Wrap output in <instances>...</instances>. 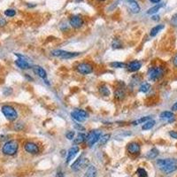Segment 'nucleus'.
<instances>
[{"mask_svg":"<svg viewBox=\"0 0 177 177\" xmlns=\"http://www.w3.org/2000/svg\"><path fill=\"white\" fill-rule=\"evenodd\" d=\"M157 165L158 166L159 169L165 174H170L177 169V159L174 158L158 159L157 161Z\"/></svg>","mask_w":177,"mask_h":177,"instance_id":"obj_1","label":"nucleus"},{"mask_svg":"<svg viewBox=\"0 0 177 177\" xmlns=\"http://www.w3.org/2000/svg\"><path fill=\"white\" fill-rule=\"evenodd\" d=\"M19 149V143L16 140H9L3 145L2 152L7 156H13Z\"/></svg>","mask_w":177,"mask_h":177,"instance_id":"obj_2","label":"nucleus"},{"mask_svg":"<svg viewBox=\"0 0 177 177\" xmlns=\"http://www.w3.org/2000/svg\"><path fill=\"white\" fill-rule=\"evenodd\" d=\"M164 68L162 66H152L148 70V79L152 82H157L164 75Z\"/></svg>","mask_w":177,"mask_h":177,"instance_id":"obj_3","label":"nucleus"},{"mask_svg":"<svg viewBox=\"0 0 177 177\" xmlns=\"http://www.w3.org/2000/svg\"><path fill=\"white\" fill-rule=\"evenodd\" d=\"M1 112L4 114V116L9 121H14L18 118V113L15 110V108L12 105L5 104L1 107Z\"/></svg>","mask_w":177,"mask_h":177,"instance_id":"obj_4","label":"nucleus"},{"mask_svg":"<svg viewBox=\"0 0 177 177\" xmlns=\"http://www.w3.org/2000/svg\"><path fill=\"white\" fill-rule=\"evenodd\" d=\"M81 54V52H71L66 51L64 50H54L51 51V55L56 58H60L63 59H73Z\"/></svg>","mask_w":177,"mask_h":177,"instance_id":"obj_5","label":"nucleus"},{"mask_svg":"<svg viewBox=\"0 0 177 177\" xmlns=\"http://www.w3.org/2000/svg\"><path fill=\"white\" fill-rule=\"evenodd\" d=\"M93 65L88 62H81L75 66V70L81 75H90L93 72Z\"/></svg>","mask_w":177,"mask_h":177,"instance_id":"obj_6","label":"nucleus"},{"mask_svg":"<svg viewBox=\"0 0 177 177\" xmlns=\"http://www.w3.org/2000/svg\"><path fill=\"white\" fill-rule=\"evenodd\" d=\"M101 135H102V132L99 129H95V130L91 131L90 133H88V135L87 136L86 141L88 142V145L90 147H92L97 142L99 141Z\"/></svg>","mask_w":177,"mask_h":177,"instance_id":"obj_7","label":"nucleus"},{"mask_svg":"<svg viewBox=\"0 0 177 177\" xmlns=\"http://www.w3.org/2000/svg\"><path fill=\"white\" fill-rule=\"evenodd\" d=\"M69 23L74 28H80L83 25V19L81 15H72L69 19Z\"/></svg>","mask_w":177,"mask_h":177,"instance_id":"obj_8","label":"nucleus"},{"mask_svg":"<svg viewBox=\"0 0 177 177\" xmlns=\"http://www.w3.org/2000/svg\"><path fill=\"white\" fill-rule=\"evenodd\" d=\"M24 150L29 154H38L39 153V146L33 143V142H26L24 144Z\"/></svg>","mask_w":177,"mask_h":177,"instance_id":"obj_9","label":"nucleus"},{"mask_svg":"<svg viewBox=\"0 0 177 177\" xmlns=\"http://www.w3.org/2000/svg\"><path fill=\"white\" fill-rule=\"evenodd\" d=\"M87 164H88V159L87 158H83L82 156H81L73 163V165L71 166V168H72L73 171H78V170H80L82 167H83Z\"/></svg>","mask_w":177,"mask_h":177,"instance_id":"obj_10","label":"nucleus"},{"mask_svg":"<svg viewBox=\"0 0 177 177\" xmlns=\"http://www.w3.org/2000/svg\"><path fill=\"white\" fill-rule=\"evenodd\" d=\"M142 67V62L139 60H133L130 61L129 63H128L126 65V68L129 72L130 73H134V72H137V71Z\"/></svg>","mask_w":177,"mask_h":177,"instance_id":"obj_11","label":"nucleus"},{"mask_svg":"<svg viewBox=\"0 0 177 177\" xmlns=\"http://www.w3.org/2000/svg\"><path fill=\"white\" fill-rule=\"evenodd\" d=\"M32 70H33V72L35 73V75H37L41 79H46L47 73L42 66H33Z\"/></svg>","mask_w":177,"mask_h":177,"instance_id":"obj_12","label":"nucleus"},{"mask_svg":"<svg viewBox=\"0 0 177 177\" xmlns=\"http://www.w3.org/2000/svg\"><path fill=\"white\" fill-rule=\"evenodd\" d=\"M127 150L130 154L136 155L140 152V145L136 142H131L127 146Z\"/></svg>","mask_w":177,"mask_h":177,"instance_id":"obj_13","label":"nucleus"},{"mask_svg":"<svg viewBox=\"0 0 177 177\" xmlns=\"http://www.w3.org/2000/svg\"><path fill=\"white\" fill-rule=\"evenodd\" d=\"M78 152H79V147H78L77 145H75V146H73V147H71V148L68 150L66 162V163H69V162L75 157V155H76Z\"/></svg>","mask_w":177,"mask_h":177,"instance_id":"obj_14","label":"nucleus"},{"mask_svg":"<svg viewBox=\"0 0 177 177\" xmlns=\"http://www.w3.org/2000/svg\"><path fill=\"white\" fill-rule=\"evenodd\" d=\"M113 95H114L115 99L118 100V101H122L124 98L126 97V92H125V91H124V88L123 87L117 88L116 90L114 91Z\"/></svg>","mask_w":177,"mask_h":177,"instance_id":"obj_15","label":"nucleus"},{"mask_svg":"<svg viewBox=\"0 0 177 177\" xmlns=\"http://www.w3.org/2000/svg\"><path fill=\"white\" fill-rule=\"evenodd\" d=\"M15 65L19 68L23 69V70H28V69H29L31 67L29 63L27 60H25V59H22V58H19L18 59H16L15 60Z\"/></svg>","mask_w":177,"mask_h":177,"instance_id":"obj_16","label":"nucleus"},{"mask_svg":"<svg viewBox=\"0 0 177 177\" xmlns=\"http://www.w3.org/2000/svg\"><path fill=\"white\" fill-rule=\"evenodd\" d=\"M129 8L133 13H138L141 11V7L136 0H129Z\"/></svg>","mask_w":177,"mask_h":177,"instance_id":"obj_17","label":"nucleus"},{"mask_svg":"<svg viewBox=\"0 0 177 177\" xmlns=\"http://www.w3.org/2000/svg\"><path fill=\"white\" fill-rule=\"evenodd\" d=\"M96 175H97V168L94 166L91 165L88 167V169L83 177H96Z\"/></svg>","mask_w":177,"mask_h":177,"instance_id":"obj_18","label":"nucleus"},{"mask_svg":"<svg viewBox=\"0 0 177 177\" xmlns=\"http://www.w3.org/2000/svg\"><path fill=\"white\" fill-rule=\"evenodd\" d=\"M98 92H99V94H100L101 96H103V97H108V96H110V94H111V91H110V90L108 88V87L106 86V85H104V84L99 86V88H98Z\"/></svg>","mask_w":177,"mask_h":177,"instance_id":"obj_19","label":"nucleus"},{"mask_svg":"<svg viewBox=\"0 0 177 177\" xmlns=\"http://www.w3.org/2000/svg\"><path fill=\"white\" fill-rule=\"evenodd\" d=\"M86 140H87V136L84 133H79L74 140V144L75 145H80V144L84 143Z\"/></svg>","mask_w":177,"mask_h":177,"instance_id":"obj_20","label":"nucleus"},{"mask_svg":"<svg viewBox=\"0 0 177 177\" xmlns=\"http://www.w3.org/2000/svg\"><path fill=\"white\" fill-rule=\"evenodd\" d=\"M164 28V25L163 24H159V25H157L155 27H153L151 29V32H150V35L151 37H154L156 35L158 34V32H160V30H162Z\"/></svg>","mask_w":177,"mask_h":177,"instance_id":"obj_21","label":"nucleus"},{"mask_svg":"<svg viewBox=\"0 0 177 177\" xmlns=\"http://www.w3.org/2000/svg\"><path fill=\"white\" fill-rule=\"evenodd\" d=\"M155 125V121L152 120H147L146 122H145L143 124V126H142V129L143 130H149L151 129H152Z\"/></svg>","mask_w":177,"mask_h":177,"instance_id":"obj_22","label":"nucleus"},{"mask_svg":"<svg viewBox=\"0 0 177 177\" xmlns=\"http://www.w3.org/2000/svg\"><path fill=\"white\" fill-rule=\"evenodd\" d=\"M158 150L156 149V148H152L151 150L149 151V152L146 154V158H149V159H153V158H156L158 155Z\"/></svg>","mask_w":177,"mask_h":177,"instance_id":"obj_23","label":"nucleus"},{"mask_svg":"<svg viewBox=\"0 0 177 177\" xmlns=\"http://www.w3.org/2000/svg\"><path fill=\"white\" fill-rule=\"evenodd\" d=\"M151 90V84L148 82H144L143 84H141L139 88V91L142 93H147Z\"/></svg>","mask_w":177,"mask_h":177,"instance_id":"obj_24","label":"nucleus"},{"mask_svg":"<svg viewBox=\"0 0 177 177\" xmlns=\"http://www.w3.org/2000/svg\"><path fill=\"white\" fill-rule=\"evenodd\" d=\"M163 6H164V4H157V5L154 6L153 7L150 8V9L147 11V13H148V14H154V13L158 12V10L160 9L161 7H163Z\"/></svg>","mask_w":177,"mask_h":177,"instance_id":"obj_25","label":"nucleus"},{"mask_svg":"<svg viewBox=\"0 0 177 177\" xmlns=\"http://www.w3.org/2000/svg\"><path fill=\"white\" fill-rule=\"evenodd\" d=\"M174 117L173 112H170V111H164L160 113V118L161 119H165V120H170V119H173Z\"/></svg>","mask_w":177,"mask_h":177,"instance_id":"obj_26","label":"nucleus"},{"mask_svg":"<svg viewBox=\"0 0 177 177\" xmlns=\"http://www.w3.org/2000/svg\"><path fill=\"white\" fill-rule=\"evenodd\" d=\"M110 66H112L113 68H125L126 67V63L124 62H120V61H114L109 64Z\"/></svg>","mask_w":177,"mask_h":177,"instance_id":"obj_27","label":"nucleus"},{"mask_svg":"<svg viewBox=\"0 0 177 177\" xmlns=\"http://www.w3.org/2000/svg\"><path fill=\"white\" fill-rule=\"evenodd\" d=\"M151 116H145V117H142L141 119H138V120H135V121H133L132 122V124L134 126H136V125H138V124H144L145 122H146L147 120H151Z\"/></svg>","mask_w":177,"mask_h":177,"instance_id":"obj_28","label":"nucleus"},{"mask_svg":"<svg viewBox=\"0 0 177 177\" xmlns=\"http://www.w3.org/2000/svg\"><path fill=\"white\" fill-rule=\"evenodd\" d=\"M110 137H111V135H110V134H105V135H104V136H101V137H100V139H99V145L102 146V145H105V144L109 141Z\"/></svg>","mask_w":177,"mask_h":177,"instance_id":"obj_29","label":"nucleus"},{"mask_svg":"<svg viewBox=\"0 0 177 177\" xmlns=\"http://www.w3.org/2000/svg\"><path fill=\"white\" fill-rule=\"evenodd\" d=\"M71 117H72L73 120H75L77 121V122H83V121H85V120H86V119H84L83 117H82L81 115H79L78 113H76L75 111H73L72 113H71Z\"/></svg>","mask_w":177,"mask_h":177,"instance_id":"obj_30","label":"nucleus"},{"mask_svg":"<svg viewBox=\"0 0 177 177\" xmlns=\"http://www.w3.org/2000/svg\"><path fill=\"white\" fill-rule=\"evenodd\" d=\"M74 111H75L76 113H78L79 115H81L82 117H83L84 119H87V118H88V113H87L85 110L81 109V108H75Z\"/></svg>","mask_w":177,"mask_h":177,"instance_id":"obj_31","label":"nucleus"},{"mask_svg":"<svg viewBox=\"0 0 177 177\" xmlns=\"http://www.w3.org/2000/svg\"><path fill=\"white\" fill-rule=\"evenodd\" d=\"M112 47H113V49H120L122 47V44L119 39H113V41L112 43Z\"/></svg>","mask_w":177,"mask_h":177,"instance_id":"obj_32","label":"nucleus"},{"mask_svg":"<svg viewBox=\"0 0 177 177\" xmlns=\"http://www.w3.org/2000/svg\"><path fill=\"white\" fill-rule=\"evenodd\" d=\"M136 174H137L138 177H148L147 172L144 168H138L136 171Z\"/></svg>","mask_w":177,"mask_h":177,"instance_id":"obj_33","label":"nucleus"},{"mask_svg":"<svg viewBox=\"0 0 177 177\" xmlns=\"http://www.w3.org/2000/svg\"><path fill=\"white\" fill-rule=\"evenodd\" d=\"M5 15L7 17H14L16 15V11L14 9H7L5 11Z\"/></svg>","mask_w":177,"mask_h":177,"instance_id":"obj_34","label":"nucleus"},{"mask_svg":"<svg viewBox=\"0 0 177 177\" xmlns=\"http://www.w3.org/2000/svg\"><path fill=\"white\" fill-rule=\"evenodd\" d=\"M170 23L172 26L174 27H177V12L173 15V17L171 18V21H170Z\"/></svg>","mask_w":177,"mask_h":177,"instance_id":"obj_35","label":"nucleus"},{"mask_svg":"<svg viewBox=\"0 0 177 177\" xmlns=\"http://www.w3.org/2000/svg\"><path fill=\"white\" fill-rule=\"evenodd\" d=\"M75 133L74 131H68V132L66 134V139H68V140H73V139L75 138Z\"/></svg>","mask_w":177,"mask_h":177,"instance_id":"obj_36","label":"nucleus"},{"mask_svg":"<svg viewBox=\"0 0 177 177\" xmlns=\"http://www.w3.org/2000/svg\"><path fill=\"white\" fill-rule=\"evenodd\" d=\"M74 127L75 128V129H77L79 131H85V128L82 125H81V124H79V123L74 124Z\"/></svg>","mask_w":177,"mask_h":177,"instance_id":"obj_37","label":"nucleus"},{"mask_svg":"<svg viewBox=\"0 0 177 177\" xmlns=\"http://www.w3.org/2000/svg\"><path fill=\"white\" fill-rule=\"evenodd\" d=\"M14 129L17 130V131H20V130L23 129V125L21 123H17V124H15V126H14Z\"/></svg>","mask_w":177,"mask_h":177,"instance_id":"obj_38","label":"nucleus"},{"mask_svg":"<svg viewBox=\"0 0 177 177\" xmlns=\"http://www.w3.org/2000/svg\"><path fill=\"white\" fill-rule=\"evenodd\" d=\"M169 136L174 139H177V131H174V130L169 131Z\"/></svg>","mask_w":177,"mask_h":177,"instance_id":"obj_39","label":"nucleus"},{"mask_svg":"<svg viewBox=\"0 0 177 177\" xmlns=\"http://www.w3.org/2000/svg\"><path fill=\"white\" fill-rule=\"evenodd\" d=\"M6 24V21L4 19V18H1L0 17V27H3Z\"/></svg>","mask_w":177,"mask_h":177,"instance_id":"obj_40","label":"nucleus"},{"mask_svg":"<svg viewBox=\"0 0 177 177\" xmlns=\"http://www.w3.org/2000/svg\"><path fill=\"white\" fill-rule=\"evenodd\" d=\"M171 110H172L173 112H175V111H177V102H176V103H174V104H173V106H172Z\"/></svg>","mask_w":177,"mask_h":177,"instance_id":"obj_41","label":"nucleus"},{"mask_svg":"<svg viewBox=\"0 0 177 177\" xmlns=\"http://www.w3.org/2000/svg\"><path fill=\"white\" fill-rule=\"evenodd\" d=\"M173 63H174V66H175V67H177V55L174 57V61H173Z\"/></svg>","mask_w":177,"mask_h":177,"instance_id":"obj_42","label":"nucleus"},{"mask_svg":"<svg viewBox=\"0 0 177 177\" xmlns=\"http://www.w3.org/2000/svg\"><path fill=\"white\" fill-rule=\"evenodd\" d=\"M152 20H153V21H158V20H159V16H158V15H153V16H152Z\"/></svg>","mask_w":177,"mask_h":177,"instance_id":"obj_43","label":"nucleus"},{"mask_svg":"<svg viewBox=\"0 0 177 177\" xmlns=\"http://www.w3.org/2000/svg\"><path fill=\"white\" fill-rule=\"evenodd\" d=\"M160 1H161V0H150V2H151L153 4H158Z\"/></svg>","mask_w":177,"mask_h":177,"instance_id":"obj_44","label":"nucleus"},{"mask_svg":"<svg viewBox=\"0 0 177 177\" xmlns=\"http://www.w3.org/2000/svg\"><path fill=\"white\" fill-rule=\"evenodd\" d=\"M97 1H99V2H104V1H106V0H97Z\"/></svg>","mask_w":177,"mask_h":177,"instance_id":"obj_45","label":"nucleus"},{"mask_svg":"<svg viewBox=\"0 0 177 177\" xmlns=\"http://www.w3.org/2000/svg\"><path fill=\"white\" fill-rule=\"evenodd\" d=\"M77 1H82V0H77Z\"/></svg>","mask_w":177,"mask_h":177,"instance_id":"obj_46","label":"nucleus"},{"mask_svg":"<svg viewBox=\"0 0 177 177\" xmlns=\"http://www.w3.org/2000/svg\"></svg>","mask_w":177,"mask_h":177,"instance_id":"obj_47","label":"nucleus"}]
</instances>
